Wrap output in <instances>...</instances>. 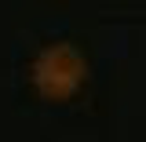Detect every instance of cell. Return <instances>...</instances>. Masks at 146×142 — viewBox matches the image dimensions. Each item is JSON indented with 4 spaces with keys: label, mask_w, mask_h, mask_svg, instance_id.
I'll return each instance as SVG.
<instances>
[{
    "label": "cell",
    "mask_w": 146,
    "mask_h": 142,
    "mask_svg": "<svg viewBox=\"0 0 146 142\" xmlns=\"http://www.w3.org/2000/svg\"><path fill=\"white\" fill-rule=\"evenodd\" d=\"M84 77H88V62H84V55L77 51L70 40L40 48V55L33 58V69H29V80H33L36 95L44 102L73 98L80 91V84H84Z\"/></svg>",
    "instance_id": "6da1fadb"
}]
</instances>
